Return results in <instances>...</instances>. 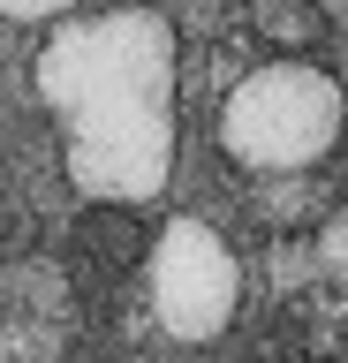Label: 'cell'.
Masks as SVG:
<instances>
[{"mask_svg":"<svg viewBox=\"0 0 348 363\" xmlns=\"http://www.w3.org/2000/svg\"><path fill=\"white\" fill-rule=\"evenodd\" d=\"M30 84L61 129V167L76 197L129 212L152 204L174 174V23L159 8H99L53 23Z\"/></svg>","mask_w":348,"mask_h":363,"instance_id":"6da1fadb","label":"cell"},{"mask_svg":"<svg viewBox=\"0 0 348 363\" xmlns=\"http://www.w3.org/2000/svg\"><path fill=\"white\" fill-rule=\"evenodd\" d=\"M341 84L310 61H265L220 99V152L250 174H303L341 144Z\"/></svg>","mask_w":348,"mask_h":363,"instance_id":"7a4b0ae2","label":"cell"},{"mask_svg":"<svg viewBox=\"0 0 348 363\" xmlns=\"http://www.w3.org/2000/svg\"><path fill=\"white\" fill-rule=\"evenodd\" d=\"M152 318H159L174 340H220L235 325V303H242V265H235L228 235H212L205 220H167L152 235Z\"/></svg>","mask_w":348,"mask_h":363,"instance_id":"3957f363","label":"cell"},{"mask_svg":"<svg viewBox=\"0 0 348 363\" xmlns=\"http://www.w3.org/2000/svg\"><path fill=\"white\" fill-rule=\"evenodd\" d=\"M250 23H257V38L280 45V53H303V45H318V38H325L318 0H257Z\"/></svg>","mask_w":348,"mask_h":363,"instance_id":"277c9868","label":"cell"},{"mask_svg":"<svg viewBox=\"0 0 348 363\" xmlns=\"http://www.w3.org/2000/svg\"><path fill=\"white\" fill-rule=\"evenodd\" d=\"M76 250H84V265H91L99 280H106V272L121 280L137 257H152V242H144V235L121 220V212H114V220H84V242H76Z\"/></svg>","mask_w":348,"mask_h":363,"instance_id":"5b68a950","label":"cell"},{"mask_svg":"<svg viewBox=\"0 0 348 363\" xmlns=\"http://www.w3.org/2000/svg\"><path fill=\"white\" fill-rule=\"evenodd\" d=\"M76 8H91V0H0L8 23H46V16H76Z\"/></svg>","mask_w":348,"mask_h":363,"instance_id":"8992f818","label":"cell"},{"mask_svg":"<svg viewBox=\"0 0 348 363\" xmlns=\"http://www.w3.org/2000/svg\"><path fill=\"white\" fill-rule=\"evenodd\" d=\"M318 16H333V23L348 30V0H318Z\"/></svg>","mask_w":348,"mask_h":363,"instance_id":"52a82bcc","label":"cell"}]
</instances>
